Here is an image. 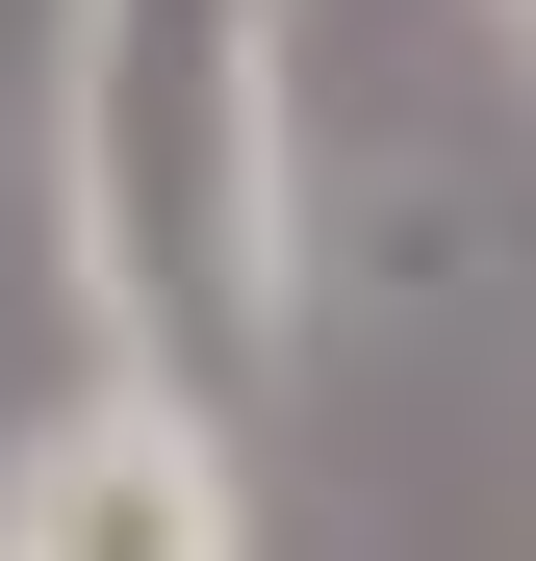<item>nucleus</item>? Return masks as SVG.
<instances>
[{"mask_svg":"<svg viewBox=\"0 0 536 561\" xmlns=\"http://www.w3.org/2000/svg\"><path fill=\"white\" fill-rule=\"evenodd\" d=\"M0 561H255V485L179 383H77L0 459Z\"/></svg>","mask_w":536,"mask_h":561,"instance_id":"1","label":"nucleus"},{"mask_svg":"<svg viewBox=\"0 0 536 561\" xmlns=\"http://www.w3.org/2000/svg\"><path fill=\"white\" fill-rule=\"evenodd\" d=\"M511 26H536V0H511Z\"/></svg>","mask_w":536,"mask_h":561,"instance_id":"2","label":"nucleus"}]
</instances>
